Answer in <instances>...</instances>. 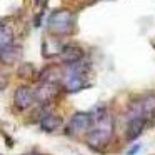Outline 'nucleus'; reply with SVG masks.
Here are the masks:
<instances>
[{
	"label": "nucleus",
	"instance_id": "12",
	"mask_svg": "<svg viewBox=\"0 0 155 155\" xmlns=\"http://www.w3.org/2000/svg\"><path fill=\"white\" fill-rule=\"evenodd\" d=\"M45 5H47V0H37V4H35V17H40L42 18V12H44V8H45ZM35 18V20H37Z\"/></svg>",
	"mask_w": 155,
	"mask_h": 155
},
{
	"label": "nucleus",
	"instance_id": "7",
	"mask_svg": "<svg viewBox=\"0 0 155 155\" xmlns=\"http://www.w3.org/2000/svg\"><path fill=\"white\" fill-rule=\"evenodd\" d=\"M58 57L65 64H72V62L82 60L84 58V48L80 45H75V44H65V45H62L60 52H58Z\"/></svg>",
	"mask_w": 155,
	"mask_h": 155
},
{
	"label": "nucleus",
	"instance_id": "1",
	"mask_svg": "<svg viewBox=\"0 0 155 155\" xmlns=\"http://www.w3.org/2000/svg\"><path fill=\"white\" fill-rule=\"evenodd\" d=\"M94 125L87 132V145L92 150H104L114 137V120L107 107H95L90 112Z\"/></svg>",
	"mask_w": 155,
	"mask_h": 155
},
{
	"label": "nucleus",
	"instance_id": "14",
	"mask_svg": "<svg viewBox=\"0 0 155 155\" xmlns=\"http://www.w3.org/2000/svg\"><path fill=\"white\" fill-rule=\"evenodd\" d=\"M107 2H108V0H107Z\"/></svg>",
	"mask_w": 155,
	"mask_h": 155
},
{
	"label": "nucleus",
	"instance_id": "5",
	"mask_svg": "<svg viewBox=\"0 0 155 155\" xmlns=\"http://www.w3.org/2000/svg\"><path fill=\"white\" fill-rule=\"evenodd\" d=\"M35 102V94L30 87L27 85H20V87L15 88L14 94V104L18 110H27L32 107V104Z\"/></svg>",
	"mask_w": 155,
	"mask_h": 155
},
{
	"label": "nucleus",
	"instance_id": "6",
	"mask_svg": "<svg viewBox=\"0 0 155 155\" xmlns=\"http://www.w3.org/2000/svg\"><path fill=\"white\" fill-rule=\"evenodd\" d=\"M34 94L35 100H38L40 104H47L58 94V84L57 82H40L38 87L34 90Z\"/></svg>",
	"mask_w": 155,
	"mask_h": 155
},
{
	"label": "nucleus",
	"instance_id": "2",
	"mask_svg": "<svg viewBox=\"0 0 155 155\" xmlns=\"http://www.w3.org/2000/svg\"><path fill=\"white\" fill-rule=\"evenodd\" d=\"M90 70V65L82 58V60L72 62L65 65V70L62 74V84L68 94L80 92L87 87V74Z\"/></svg>",
	"mask_w": 155,
	"mask_h": 155
},
{
	"label": "nucleus",
	"instance_id": "8",
	"mask_svg": "<svg viewBox=\"0 0 155 155\" xmlns=\"http://www.w3.org/2000/svg\"><path fill=\"white\" fill-rule=\"evenodd\" d=\"M22 57V47L20 45L10 44L8 47H5L0 52V62L5 65H14L18 62V58Z\"/></svg>",
	"mask_w": 155,
	"mask_h": 155
},
{
	"label": "nucleus",
	"instance_id": "3",
	"mask_svg": "<svg viewBox=\"0 0 155 155\" xmlns=\"http://www.w3.org/2000/svg\"><path fill=\"white\" fill-rule=\"evenodd\" d=\"M75 17L67 8H58L48 18V28L54 35H68L74 32Z\"/></svg>",
	"mask_w": 155,
	"mask_h": 155
},
{
	"label": "nucleus",
	"instance_id": "4",
	"mask_svg": "<svg viewBox=\"0 0 155 155\" xmlns=\"http://www.w3.org/2000/svg\"><path fill=\"white\" fill-rule=\"evenodd\" d=\"M94 125V118H92L90 112H77L70 117L67 127H65V134L68 137H78V135H87V132Z\"/></svg>",
	"mask_w": 155,
	"mask_h": 155
},
{
	"label": "nucleus",
	"instance_id": "13",
	"mask_svg": "<svg viewBox=\"0 0 155 155\" xmlns=\"http://www.w3.org/2000/svg\"><path fill=\"white\" fill-rule=\"evenodd\" d=\"M134 150H128V155H132V153H137L138 152V148H140V145H135V147H132Z\"/></svg>",
	"mask_w": 155,
	"mask_h": 155
},
{
	"label": "nucleus",
	"instance_id": "9",
	"mask_svg": "<svg viewBox=\"0 0 155 155\" xmlns=\"http://www.w3.org/2000/svg\"><path fill=\"white\" fill-rule=\"evenodd\" d=\"M38 124H40V128H42V130H44V132H48V134H50V132L58 130V128L62 127V124H64V120H62L60 115L52 114V112H50V114L45 115V117L42 118Z\"/></svg>",
	"mask_w": 155,
	"mask_h": 155
},
{
	"label": "nucleus",
	"instance_id": "11",
	"mask_svg": "<svg viewBox=\"0 0 155 155\" xmlns=\"http://www.w3.org/2000/svg\"><path fill=\"white\" fill-rule=\"evenodd\" d=\"M34 74H35V68H34L32 64H24V65H20V68H18V77L24 78V80L25 78H32Z\"/></svg>",
	"mask_w": 155,
	"mask_h": 155
},
{
	"label": "nucleus",
	"instance_id": "10",
	"mask_svg": "<svg viewBox=\"0 0 155 155\" xmlns=\"http://www.w3.org/2000/svg\"><path fill=\"white\" fill-rule=\"evenodd\" d=\"M14 37H12V34L8 30H5V28H0V52L4 50L5 47H8L10 44H14Z\"/></svg>",
	"mask_w": 155,
	"mask_h": 155
}]
</instances>
